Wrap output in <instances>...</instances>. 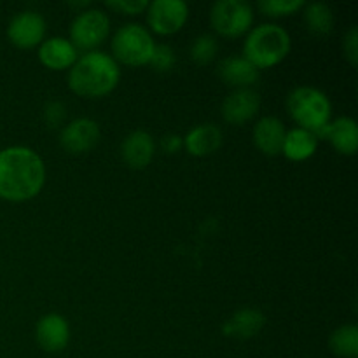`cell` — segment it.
Instances as JSON below:
<instances>
[{"mask_svg": "<svg viewBox=\"0 0 358 358\" xmlns=\"http://www.w3.org/2000/svg\"><path fill=\"white\" fill-rule=\"evenodd\" d=\"M45 184V164L30 147L13 145L0 150V199L30 201Z\"/></svg>", "mask_w": 358, "mask_h": 358, "instance_id": "6da1fadb", "label": "cell"}, {"mask_svg": "<svg viewBox=\"0 0 358 358\" xmlns=\"http://www.w3.org/2000/svg\"><path fill=\"white\" fill-rule=\"evenodd\" d=\"M121 80L117 62L107 52L91 51L80 56L69 70V87L83 98H101L110 94Z\"/></svg>", "mask_w": 358, "mask_h": 358, "instance_id": "7a4b0ae2", "label": "cell"}, {"mask_svg": "<svg viewBox=\"0 0 358 358\" xmlns=\"http://www.w3.org/2000/svg\"><path fill=\"white\" fill-rule=\"evenodd\" d=\"M292 49L289 31L275 23H262L252 28L243 44V58L257 70L280 65Z\"/></svg>", "mask_w": 358, "mask_h": 358, "instance_id": "3957f363", "label": "cell"}, {"mask_svg": "<svg viewBox=\"0 0 358 358\" xmlns=\"http://www.w3.org/2000/svg\"><path fill=\"white\" fill-rule=\"evenodd\" d=\"M287 110L297 124L320 138L331 122L332 105L324 91L311 86H299L287 96Z\"/></svg>", "mask_w": 358, "mask_h": 358, "instance_id": "277c9868", "label": "cell"}, {"mask_svg": "<svg viewBox=\"0 0 358 358\" xmlns=\"http://www.w3.org/2000/svg\"><path fill=\"white\" fill-rule=\"evenodd\" d=\"M156 42L142 24L128 23L115 31L112 38V55L117 63L128 66L149 65Z\"/></svg>", "mask_w": 358, "mask_h": 358, "instance_id": "5b68a950", "label": "cell"}, {"mask_svg": "<svg viewBox=\"0 0 358 358\" xmlns=\"http://www.w3.org/2000/svg\"><path fill=\"white\" fill-rule=\"evenodd\" d=\"M210 23L222 37L238 38L252 30L254 10L243 0H219L210 10Z\"/></svg>", "mask_w": 358, "mask_h": 358, "instance_id": "8992f818", "label": "cell"}, {"mask_svg": "<svg viewBox=\"0 0 358 358\" xmlns=\"http://www.w3.org/2000/svg\"><path fill=\"white\" fill-rule=\"evenodd\" d=\"M110 31V20L100 9L79 10L70 24V42L77 51H94L98 45L103 44Z\"/></svg>", "mask_w": 358, "mask_h": 358, "instance_id": "52a82bcc", "label": "cell"}, {"mask_svg": "<svg viewBox=\"0 0 358 358\" xmlns=\"http://www.w3.org/2000/svg\"><path fill=\"white\" fill-rule=\"evenodd\" d=\"M147 23L157 35H173L189 20V6L184 0H154L147 7Z\"/></svg>", "mask_w": 358, "mask_h": 358, "instance_id": "ba28073f", "label": "cell"}, {"mask_svg": "<svg viewBox=\"0 0 358 358\" xmlns=\"http://www.w3.org/2000/svg\"><path fill=\"white\" fill-rule=\"evenodd\" d=\"M98 142H100V126L93 119H76L63 126L59 131V145L73 156L94 149Z\"/></svg>", "mask_w": 358, "mask_h": 358, "instance_id": "9c48e42d", "label": "cell"}, {"mask_svg": "<svg viewBox=\"0 0 358 358\" xmlns=\"http://www.w3.org/2000/svg\"><path fill=\"white\" fill-rule=\"evenodd\" d=\"M45 21L35 10H23L10 20L7 37L20 49H34L44 42Z\"/></svg>", "mask_w": 358, "mask_h": 358, "instance_id": "30bf717a", "label": "cell"}, {"mask_svg": "<svg viewBox=\"0 0 358 358\" xmlns=\"http://www.w3.org/2000/svg\"><path fill=\"white\" fill-rule=\"evenodd\" d=\"M35 338L38 346L48 353H59L69 346L70 327L65 317L58 313H48L37 322Z\"/></svg>", "mask_w": 358, "mask_h": 358, "instance_id": "8fae6325", "label": "cell"}, {"mask_svg": "<svg viewBox=\"0 0 358 358\" xmlns=\"http://www.w3.org/2000/svg\"><path fill=\"white\" fill-rule=\"evenodd\" d=\"M259 107H261V98L254 90H250V87L234 90L224 100L222 117L229 124H245L257 115Z\"/></svg>", "mask_w": 358, "mask_h": 358, "instance_id": "7c38bea8", "label": "cell"}, {"mask_svg": "<svg viewBox=\"0 0 358 358\" xmlns=\"http://www.w3.org/2000/svg\"><path fill=\"white\" fill-rule=\"evenodd\" d=\"M156 156V142L152 135L142 129L131 131L121 143V157L133 170H143Z\"/></svg>", "mask_w": 358, "mask_h": 358, "instance_id": "4fadbf2b", "label": "cell"}, {"mask_svg": "<svg viewBox=\"0 0 358 358\" xmlns=\"http://www.w3.org/2000/svg\"><path fill=\"white\" fill-rule=\"evenodd\" d=\"M285 135V124L278 117L266 115L255 122L252 138H254V145L259 152L268 157H275L282 154Z\"/></svg>", "mask_w": 358, "mask_h": 358, "instance_id": "5bb4252c", "label": "cell"}, {"mask_svg": "<svg viewBox=\"0 0 358 358\" xmlns=\"http://www.w3.org/2000/svg\"><path fill=\"white\" fill-rule=\"evenodd\" d=\"M79 59V51L69 38L51 37L38 45V62L49 70H70Z\"/></svg>", "mask_w": 358, "mask_h": 358, "instance_id": "9a60e30c", "label": "cell"}, {"mask_svg": "<svg viewBox=\"0 0 358 358\" xmlns=\"http://www.w3.org/2000/svg\"><path fill=\"white\" fill-rule=\"evenodd\" d=\"M182 140H184V149L191 156L206 157L222 147L224 135L219 126L206 122V124L194 126L187 135L182 136Z\"/></svg>", "mask_w": 358, "mask_h": 358, "instance_id": "2e32d148", "label": "cell"}, {"mask_svg": "<svg viewBox=\"0 0 358 358\" xmlns=\"http://www.w3.org/2000/svg\"><path fill=\"white\" fill-rule=\"evenodd\" d=\"M220 79L231 87L236 90H243V87H250L259 80V70L252 65L250 62L243 58V56H229L224 58L219 63V70H217Z\"/></svg>", "mask_w": 358, "mask_h": 358, "instance_id": "e0dca14e", "label": "cell"}, {"mask_svg": "<svg viewBox=\"0 0 358 358\" xmlns=\"http://www.w3.org/2000/svg\"><path fill=\"white\" fill-rule=\"evenodd\" d=\"M266 317L254 308L238 310L229 320L224 322L222 332L227 338L234 339H252L264 329Z\"/></svg>", "mask_w": 358, "mask_h": 358, "instance_id": "ac0fdd59", "label": "cell"}, {"mask_svg": "<svg viewBox=\"0 0 358 358\" xmlns=\"http://www.w3.org/2000/svg\"><path fill=\"white\" fill-rule=\"evenodd\" d=\"M322 138H327L343 156H353L358 149V128L355 119L338 117L329 122Z\"/></svg>", "mask_w": 358, "mask_h": 358, "instance_id": "d6986e66", "label": "cell"}, {"mask_svg": "<svg viewBox=\"0 0 358 358\" xmlns=\"http://www.w3.org/2000/svg\"><path fill=\"white\" fill-rule=\"evenodd\" d=\"M318 149V138L315 133L306 131L303 128L289 129L283 140L282 154L287 159L294 161V163H301V161H308L315 156Z\"/></svg>", "mask_w": 358, "mask_h": 358, "instance_id": "ffe728a7", "label": "cell"}, {"mask_svg": "<svg viewBox=\"0 0 358 358\" xmlns=\"http://www.w3.org/2000/svg\"><path fill=\"white\" fill-rule=\"evenodd\" d=\"M329 348L334 355L341 358L358 357V327L353 324L341 325L336 329L329 339Z\"/></svg>", "mask_w": 358, "mask_h": 358, "instance_id": "44dd1931", "label": "cell"}, {"mask_svg": "<svg viewBox=\"0 0 358 358\" xmlns=\"http://www.w3.org/2000/svg\"><path fill=\"white\" fill-rule=\"evenodd\" d=\"M304 21L313 35H329L334 28V14L324 2H313L304 6Z\"/></svg>", "mask_w": 358, "mask_h": 358, "instance_id": "7402d4cb", "label": "cell"}, {"mask_svg": "<svg viewBox=\"0 0 358 358\" xmlns=\"http://www.w3.org/2000/svg\"><path fill=\"white\" fill-rule=\"evenodd\" d=\"M217 51H219V44H217L215 37H212V35H199L191 45V58L198 65H208V63L215 59Z\"/></svg>", "mask_w": 358, "mask_h": 358, "instance_id": "603a6c76", "label": "cell"}, {"mask_svg": "<svg viewBox=\"0 0 358 358\" xmlns=\"http://www.w3.org/2000/svg\"><path fill=\"white\" fill-rule=\"evenodd\" d=\"M306 6L304 0H261L257 3L259 10L269 17H283L296 14Z\"/></svg>", "mask_w": 358, "mask_h": 358, "instance_id": "cb8c5ba5", "label": "cell"}, {"mask_svg": "<svg viewBox=\"0 0 358 358\" xmlns=\"http://www.w3.org/2000/svg\"><path fill=\"white\" fill-rule=\"evenodd\" d=\"M175 62H177V58H175L173 49L166 44H159L154 48L149 65L152 66L156 72H170L175 66Z\"/></svg>", "mask_w": 358, "mask_h": 358, "instance_id": "d4e9b609", "label": "cell"}, {"mask_svg": "<svg viewBox=\"0 0 358 358\" xmlns=\"http://www.w3.org/2000/svg\"><path fill=\"white\" fill-rule=\"evenodd\" d=\"M105 6H107V9L115 10V13L135 16V14L145 13L149 2L147 0H110V2H105Z\"/></svg>", "mask_w": 358, "mask_h": 358, "instance_id": "484cf974", "label": "cell"}, {"mask_svg": "<svg viewBox=\"0 0 358 358\" xmlns=\"http://www.w3.org/2000/svg\"><path fill=\"white\" fill-rule=\"evenodd\" d=\"M66 117V108L62 101H49L44 108V121L49 128H59Z\"/></svg>", "mask_w": 358, "mask_h": 358, "instance_id": "4316f807", "label": "cell"}, {"mask_svg": "<svg viewBox=\"0 0 358 358\" xmlns=\"http://www.w3.org/2000/svg\"><path fill=\"white\" fill-rule=\"evenodd\" d=\"M343 51H345V58L352 63L353 66L358 65V28L352 27L346 31L345 38H343Z\"/></svg>", "mask_w": 358, "mask_h": 358, "instance_id": "83f0119b", "label": "cell"}, {"mask_svg": "<svg viewBox=\"0 0 358 358\" xmlns=\"http://www.w3.org/2000/svg\"><path fill=\"white\" fill-rule=\"evenodd\" d=\"M161 147H163L164 152L175 154L180 149H184V140H182V136L177 135V133H170V135L163 136V140H161Z\"/></svg>", "mask_w": 358, "mask_h": 358, "instance_id": "f1b7e54d", "label": "cell"}]
</instances>
